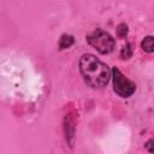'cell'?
I'll list each match as a JSON object with an SVG mask.
<instances>
[{"instance_id": "6da1fadb", "label": "cell", "mask_w": 154, "mask_h": 154, "mask_svg": "<svg viewBox=\"0 0 154 154\" xmlns=\"http://www.w3.org/2000/svg\"><path fill=\"white\" fill-rule=\"evenodd\" d=\"M79 71L84 82L91 88H102L111 78L109 67L93 54H83L81 57Z\"/></svg>"}, {"instance_id": "7a4b0ae2", "label": "cell", "mask_w": 154, "mask_h": 154, "mask_svg": "<svg viewBox=\"0 0 154 154\" xmlns=\"http://www.w3.org/2000/svg\"><path fill=\"white\" fill-rule=\"evenodd\" d=\"M88 43L94 47L101 54H108L113 52L116 47V40L105 30L97 28L85 36Z\"/></svg>"}, {"instance_id": "3957f363", "label": "cell", "mask_w": 154, "mask_h": 154, "mask_svg": "<svg viewBox=\"0 0 154 154\" xmlns=\"http://www.w3.org/2000/svg\"><path fill=\"white\" fill-rule=\"evenodd\" d=\"M111 73L114 91L120 97H130L136 90V84L129 78H126L118 67H113Z\"/></svg>"}, {"instance_id": "277c9868", "label": "cell", "mask_w": 154, "mask_h": 154, "mask_svg": "<svg viewBox=\"0 0 154 154\" xmlns=\"http://www.w3.org/2000/svg\"><path fill=\"white\" fill-rule=\"evenodd\" d=\"M75 42V38L73 36L71 35H67V34H64L60 40H59V48L60 49H66V48H70Z\"/></svg>"}, {"instance_id": "5b68a950", "label": "cell", "mask_w": 154, "mask_h": 154, "mask_svg": "<svg viewBox=\"0 0 154 154\" xmlns=\"http://www.w3.org/2000/svg\"><path fill=\"white\" fill-rule=\"evenodd\" d=\"M142 46V49L147 53H152L154 51V43H153V36H146L141 43Z\"/></svg>"}, {"instance_id": "8992f818", "label": "cell", "mask_w": 154, "mask_h": 154, "mask_svg": "<svg viewBox=\"0 0 154 154\" xmlns=\"http://www.w3.org/2000/svg\"><path fill=\"white\" fill-rule=\"evenodd\" d=\"M132 54V48L130 46V43H126L123 48H122V52H120V57L122 59H129Z\"/></svg>"}, {"instance_id": "52a82bcc", "label": "cell", "mask_w": 154, "mask_h": 154, "mask_svg": "<svg viewBox=\"0 0 154 154\" xmlns=\"http://www.w3.org/2000/svg\"><path fill=\"white\" fill-rule=\"evenodd\" d=\"M117 34H118L119 37H125L128 35V25L124 24V23L119 24L117 26Z\"/></svg>"}]
</instances>
